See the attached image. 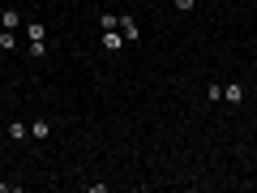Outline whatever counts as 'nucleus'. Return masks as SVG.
I'll list each match as a JSON object with an SVG mask.
<instances>
[{"instance_id": "f257e3e1", "label": "nucleus", "mask_w": 257, "mask_h": 193, "mask_svg": "<svg viewBox=\"0 0 257 193\" xmlns=\"http://www.w3.org/2000/svg\"><path fill=\"white\" fill-rule=\"evenodd\" d=\"M244 99H248L244 82H227L223 86V103H227V108H244Z\"/></svg>"}, {"instance_id": "f03ea898", "label": "nucleus", "mask_w": 257, "mask_h": 193, "mask_svg": "<svg viewBox=\"0 0 257 193\" xmlns=\"http://www.w3.org/2000/svg\"><path fill=\"white\" fill-rule=\"evenodd\" d=\"M120 35H124V43H142V26L133 13H120Z\"/></svg>"}, {"instance_id": "7ed1b4c3", "label": "nucleus", "mask_w": 257, "mask_h": 193, "mask_svg": "<svg viewBox=\"0 0 257 193\" xmlns=\"http://www.w3.org/2000/svg\"><path fill=\"white\" fill-rule=\"evenodd\" d=\"M99 47L103 52H120V47H124V35H120V30H99Z\"/></svg>"}, {"instance_id": "20e7f679", "label": "nucleus", "mask_w": 257, "mask_h": 193, "mask_svg": "<svg viewBox=\"0 0 257 193\" xmlns=\"http://www.w3.org/2000/svg\"><path fill=\"white\" fill-rule=\"evenodd\" d=\"M47 138H52V120H47V116L30 120V142H47Z\"/></svg>"}, {"instance_id": "39448f33", "label": "nucleus", "mask_w": 257, "mask_h": 193, "mask_svg": "<svg viewBox=\"0 0 257 193\" xmlns=\"http://www.w3.org/2000/svg\"><path fill=\"white\" fill-rule=\"evenodd\" d=\"M5 133H9V142H26V138H30V125H26V120H9Z\"/></svg>"}, {"instance_id": "423d86ee", "label": "nucleus", "mask_w": 257, "mask_h": 193, "mask_svg": "<svg viewBox=\"0 0 257 193\" xmlns=\"http://www.w3.org/2000/svg\"><path fill=\"white\" fill-rule=\"evenodd\" d=\"M0 30H22V13L18 9H0Z\"/></svg>"}, {"instance_id": "0eeeda50", "label": "nucleus", "mask_w": 257, "mask_h": 193, "mask_svg": "<svg viewBox=\"0 0 257 193\" xmlns=\"http://www.w3.org/2000/svg\"><path fill=\"white\" fill-rule=\"evenodd\" d=\"M26 39H30V43L47 39V26H43V22H26Z\"/></svg>"}, {"instance_id": "6e6552de", "label": "nucleus", "mask_w": 257, "mask_h": 193, "mask_svg": "<svg viewBox=\"0 0 257 193\" xmlns=\"http://www.w3.org/2000/svg\"><path fill=\"white\" fill-rule=\"evenodd\" d=\"M0 52H18V30H0Z\"/></svg>"}, {"instance_id": "1a4fd4ad", "label": "nucleus", "mask_w": 257, "mask_h": 193, "mask_svg": "<svg viewBox=\"0 0 257 193\" xmlns=\"http://www.w3.org/2000/svg\"><path fill=\"white\" fill-rule=\"evenodd\" d=\"M99 30H120V13H99Z\"/></svg>"}, {"instance_id": "9d476101", "label": "nucleus", "mask_w": 257, "mask_h": 193, "mask_svg": "<svg viewBox=\"0 0 257 193\" xmlns=\"http://www.w3.org/2000/svg\"><path fill=\"white\" fill-rule=\"evenodd\" d=\"M172 9L176 13H193V9H197V0H172Z\"/></svg>"}, {"instance_id": "9b49d317", "label": "nucleus", "mask_w": 257, "mask_h": 193, "mask_svg": "<svg viewBox=\"0 0 257 193\" xmlns=\"http://www.w3.org/2000/svg\"><path fill=\"white\" fill-rule=\"evenodd\" d=\"M30 56H35V60H43V56H47V39H39V43H30Z\"/></svg>"}, {"instance_id": "f8f14e48", "label": "nucleus", "mask_w": 257, "mask_h": 193, "mask_svg": "<svg viewBox=\"0 0 257 193\" xmlns=\"http://www.w3.org/2000/svg\"><path fill=\"white\" fill-rule=\"evenodd\" d=\"M206 99L219 103V99H223V86H219V82H210V86H206Z\"/></svg>"}, {"instance_id": "ddd939ff", "label": "nucleus", "mask_w": 257, "mask_h": 193, "mask_svg": "<svg viewBox=\"0 0 257 193\" xmlns=\"http://www.w3.org/2000/svg\"><path fill=\"white\" fill-rule=\"evenodd\" d=\"M0 193H22V184H13V180H0Z\"/></svg>"}]
</instances>
